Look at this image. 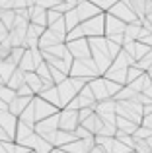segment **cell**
Listing matches in <instances>:
<instances>
[{"label": "cell", "instance_id": "cell-39", "mask_svg": "<svg viewBox=\"0 0 152 153\" xmlns=\"http://www.w3.org/2000/svg\"><path fill=\"white\" fill-rule=\"evenodd\" d=\"M152 14V0H144V16Z\"/></svg>", "mask_w": 152, "mask_h": 153}, {"label": "cell", "instance_id": "cell-8", "mask_svg": "<svg viewBox=\"0 0 152 153\" xmlns=\"http://www.w3.org/2000/svg\"><path fill=\"white\" fill-rule=\"evenodd\" d=\"M33 112H35V122H39V120H43V118H49V116L57 114L59 108L53 107V105H49L47 101H43L41 97L35 95L33 97Z\"/></svg>", "mask_w": 152, "mask_h": 153}, {"label": "cell", "instance_id": "cell-36", "mask_svg": "<svg viewBox=\"0 0 152 153\" xmlns=\"http://www.w3.org/2000/svg\"><path fill=\"white\" fill-rule=\"evenodd\" d=\"M105 43H107V52H109V56H111V60L115 58V56L121 52V47L119 45H115V43H111V41H107L105 39Z\"/></svg>", "mask_w": 152, "mask_h": 153}, {"label": "cell", "instance_id": "cell-14", "mask_svg": "<svg viewBox=\"0 0 152 153\" xmlns=\"http://www.w3.org/2000/svg\"><path fill=\"white\" fill-rule=\"evenodd\" d=\"M125 25L127 23H123L121 19L105 14V31H103V37H109V35H123Z\"/></svg>", "mask_w": 152, "mask_h": 153}, {"label": "cell", "instance_id": "cell-9", "mask_svg": "<svg viewBox=\"0 0 152 153\" xmlns=\"http://www.w3.org/2000/svg\"><path fill=\"white\" fill-rule=\"evenodd\" d=\"M107 14L113 16V18H117V19H121L123 23H133V22H137V16L129 10V6H127L123 0L115 2L113 6L109 8V12H107Z\"/></svg>", "mask_w": 152, "mask_h": 153}, {"label": "cell", "instance_id": "cell-7", "mask_svg": "<svg viewBox=\"0 0 152 153\" xmlns=\"http://www.w3.org/2000/svg\"><path fill=\"white\" fill-rule=\"evenodd\" d=\"M76 126H80L78 112H76V111H68V108H61V111H59V130L74 132Z\"/></svg>", "mask_w": 152, "mask_h": 153}, {"label": "cell", "instance_id": "cell-43", "mask_svg": "<svg viewBox=\"0 0 152 153\" xmlns=\"http://www.w3.org/2000/svg\"><path fill=\"white\" fill-rule=\"evenodd\" d=\"M131 153H135V151H131Z\"/></svg>", "mask_w": 152, "mask_h": 153}, {"label": "cell", "instance_id": "cell-27", "mask_svg": "<svg viewBox=\"0 0 152 153\" xmlns=\"http://www.w3.org/2000/svg\"><path fill=\"white\" fill-rule=\"evenodd\" d=\"M150 51H152L150 47H146V45H142V43L135 41V62H137V60H141L144 54H148Z\"/></svg>", "mask_w": 152, "mask_h": 153}, {"label": "cell", "instance_id": "cell-19", "mask_svg": "<svg viewBox=\"0 0 152 153\" xmlns=\"http://www.w3.org/2000/svg\"><path fill=\"white\" fill-rule=\"evenodd\" d=\"M37 97H41L43 101H47L49 105H53V107H57L59 111H61V101H59V91H57V85H53V87H49V89L41 91V93H39Z\"/></svg>", "mask_w": 152, "mask_h": 153}, {"label": "cell", "instance_id": "cell-24", "mask_svg": "<svg viewBox=\"0 0 152 153\" xmlns=\"http://www.w3.org/2000/svg\"><path fill=\"white\" fill-rule=\"evenodd\" d=\"M135 97H137V91H133L129 85H123L121 89L115 93L113 101H117V103H119V101H131V99H135Z\"/></svg>", "mask_w": 152, "mask_h": 153}, {"label": "cell", "instance_id": "cell-1", "mask_svg": "<svg viewBox=\"0 0 152 153\" xmlns=\"http://www.w3.org/2000/svg\"><path fill=\"white\" fill-rule=\"evenodd\" d=\"M88 45H90V58L94 60L99 76H103L105 70L111 66V62H113L109 52H107L105 37H92V39H88Z\"/></svg>", "mask_w": 152, "mask_h": 153}, {"label": "cell", "instance_id": "cell-15", "mask_svg": "<svg viewBox=\"0 0 152 153\" xmlns=\"http://www.w3.org/2000/svg\"><path fill=\"white\" fill-rule=\"evenodd\" d=\"M31 99H33V97H31ZM31 99L29 97H18V95H16V97L8 103V112H10V114H14V116H20L23 112V108L31 103Z\"/></svg>", "mask_w": 152, "mask_h": 153}, {"label": "cell", "instance_id": "cell-37", "mask_svg": "<svg viewBox=\"0 0 152 153\" xmlns=\"http://www.w3.org/2000/svg\"><path fill=\"white\" fill-rule=\"evenodd\" d=\"M16 95H18V97H29V99H31V97H35L33 91H31L29 87L26 85V83H23L22 87H18V89H16Z\"/></svg>", "mask_w": 152, "mask_h": 153}, {"label": "cell", "instance_id": "cell-18", "mask_svg": "<svg viewBox=\"0 0 152 153\" xmlns=\"http://www.w3.org/2000/svg\"><path fill=\"white\" fill-rule=\"evenodd\" d=\"M76 140V136H74V132H62V130H57L55 132V136H53V147H65L66 143H70V142H74Z\"/></svg>", "mask_w": 152, "mask_h": 153}, {"label": "cell", "instance_id": "cell-17", "mask_svg": "<svg viewBox=\"0 0 152 153\" xmlns=\"http://www.w3.org/2000/svg\"><path fill=\"white\" fill-rule=\"evenodd\" d=\"M80 126H84L92 136H98V134H99V130H102V126H103V120L94 112V114H90L82 124H80Z\"/></svg>", "mask_w": 152, "mask_h": 153}, {"label": "cell", "instance_id": "cell-4", "mask_svg": "<svg viewBox=\"0 0 152 153\" xmlns=\"http://www.w3.org/2000/svg\"><path fill=\"white\" fill-rule=\"evenodd\" d=\"M80 27H82V33L86 39L103 37V31H105V14H98L94 18L86 19V22L80 23Z\"/></svg>", "mask_w": 152, "mask_h": 153}, {"label": "cell", "instance_id": "cell-5", "mask_svg": "<svg viewBox=\"0 0 152 153\" xmlns=\"http://www.w3.org/2000/svg\"><path fill=\"white\" fill-rule=\"evenodd\" d=\"M94 112L103 120V124H115V101L113 99H105V101L96 103Z\"/></svg>", "mask_w": 152, "mask_h": 153}, {"label": "cell", "instance_id": "cell-33", "mask_svg": "<svg viewBox=\"0 0 152 153\" xmlns=\"http://www.w3.org/2000/svg\"><path fill=\"white\" fill-rule=\"evenodd\" d=\"M61 18H62V14H59L57 10H47V27L53 25L55 22H59Z\"/></svg>", "mask_w": 152, "mask_h": 153}, {"label": "cell", "instance_id": "cell-10", "mask_svg": "<svg viewBox=\"0 0 152 153\" xmlns=\"http://www.w3.org/2000/svg\"><path fill=\"white\" fill-rule=\"evenodd\" d=\"M59 130V112L57 114H53V116H49V118H43V120H39L37 124L33 126V132L37 136H47V134H53V132H57Z\"/></svg>", "mask_w": 152, "mask_h": 153}, {"label": "cell", "instance_id": "cell-31", "mask_svg": "<svg viewBox=\"0 0 152 153\" xmlns=\"http://www.w3.org/2000/svg\"><path fill=\"white\" fill-rule=\"evenodd\" d=\"M115 140H119V142H121L123 146L127 147V149L135 151V138H133V136H117Z\"/></svg>", "mask_w": 152, "mask_h": 153}, {"label": "cell", "instance_id": "cell-38", "mask_svg": "<svg viewBox=\"0 0 152 153\" xmlns=\"http://www.w3.org/2000/svg\"><path fill=\"white\" fill-rule=\"evenodd\" d=\"M76 112H78V122L82 124V122H84V120H86L90 114H94V108H78Z\"/></svg>", "mask_w": 152, "mask_h": 153}, {"label": "cell", "instance_id": "cell-25", "mask_svg": "<svg viewBox=\"0 0 152 153\" xmlns=\"http://www.w3.org/2000/svg\"><path fill=\"white\" fill-rule=\"evenodd\" d=\"M135 66H137L138 70H142V72H148L150 68H152V51L148 52V54H144L141 60H137V62H135Z\"/></svg>", "mask_w": 152, "mask_h": 153}, {"label": "cell", "instance_id": "cell-34", "mask_svg": "<svg viewBox=\"0 0 152 153\" xmlns=\"http://www.w3.org/2000/svg\"><path fill=\"white\" fill-rule=\"evenodd\" d=\"M103 79H105V78H103ZM105 85H107V93H109L111 99H113L115 93H117V91L123 87V85H119V83H115V82H109V79H105Z\"/></svg>", "mask_w": 152, "mask_h": 153}, {"label": "cell", "instance_id": "cell-29", "mask_svg": "<svg viewBox=\"0 0 152 153\" xmlns=\"http://www.w3.org/2000/svg\"><path fill=\"white\" fill-rule=\"evenodd\" d=\"M14 97H16V91H12L10 87H6V85H0V101H4L8 105Z\"/></svg>", "mask_w": 152, "mask_h": 153}, {"label": "cell", "instance_id": "cell-35", "mask_svg": "<svg viewBox=\"0 0 152 153\" xmlns=\"http://www.w3.org/2000/svg\"><path fill=\"white\" fill-rule=\"evenodd\" d=\"M74 136H76V140H88V138H94V136H92V134H90V132H88L84 126H76Z\"/></svg>", "mask_w": 152, "mask_h": 153}, {"label": "cell", "instance_id": "cell-26", "mask_svg": "<svg viewBox=\"0 0 152 153\" xmlns=\"http://www.w3.org/2000/svg\"><path fill=\"white\" fill-rule=\"evenodd\" d=\"M90 2L94 4V6L98 8L102 14H107V12H109V8L115 4V0H90Z\"/></svg>", "mask_w": 152, "mask_h": 153}, {"label": "cell", "instance_id": "cell-3", "mask_svg": "<svg viewBox=\"0 0 152 153\" xmlns=\"http://www.w3.org/2000/svg\"><path fill=\"white\" fill-rule=\"evenodd\" d=\"M70 78H82L84 82H90L94 78H99V72L96 68L94 60L92 58H84V60H74L72 66L68 70Z\"/></svg>", "mask_w": 152, "mask_h": 153}, {"label": "cell", "instance_id": "cell-6", "mask_svg": "<svg viewBox=\"0 0 152 153\" xmlns=\"http://www.w3.org/2000/svg\"><path fill=\"white\" fill-rule=\"evenodd\" d=\"M66 51L70 52L74 60H84L90 58V45H88V39H74V41H66Z\"/></svg>", "mask_w": 152, "mask_h": 153}, {"label": "cell", "instance_id": "cell-30", "mask_svg": "<svg viewBox=\"0 0 152 153\" xmlns=\"http://www.w3.org/2000/svg\"><path fill=\"white\" fill-rule=\"evenodd\" d=\"M152 136V130L150 128H146V126H138L137 128V132L133 134V138H137V140H148Z\"/></svg>", "mask_w": 152, "mask_h": 153}, {"label": "cell", "instance_id": "cell-40", "mask_svg": "<svg viewBox=\"0 0 152 153\" xmlns=\"http://www.w3.org/2000/svg\"><path fill=\"white\" fill-rule=\"evenodd\" d=\"M148 114H152V103L142 107V116H148Z\"/></svg>", "mask_w": 152, "mask_h": 153}, {"label": "cell", "instance_id": "cell-12", "mask_svg": "<svg viewBox=\"0 0 152 153\" xmlns=\"http://www.w3.org/2000/svg\"><path fill=\"white\" fill-rule=\"evenodd\" d=\"M74 10H76V16H78L80 23L86 22V19H90V18H94V16H98V14H102V12H99L90 0H82V2H78V6H76Z\"/></svg>", "mask_w": 152, "mask_h": 153}, {"label": "cell", "instance_id": "cell-41", "mask_svg": "<svg viewBox=\"0 0 152 153\" xmlns=\"http://www.w3.org/2000/svg\"><path fill=\"white\" fill-rule=\"evenodd\" d=\"M62 2H66L70 8H76V6H78V2H82V0H62Z\"/></svg>", "mask_w": 152, "mask_h": 153}, {"label": "cell", "instance_id": "cell-11", "mask_svg": "<svg viewBox=\"0 0 152 153\" xmlns=\"http://www.w3.org/2000/svg\"><path fill=\"white\" fill-rule=\"evenodd\" d=\"M88 87H90L92 95H94L96 103L99 101H105V99H111L109 93H107V85H105V79L103 78H94L88 82Z\"/></svg>", "mask_w": 152, "mask_h": 153}, {"label": "cell", "instance_id": "cell-13", "mask_svg": "<svg viewBox=\"0 0 152 153\" xmlns=\"http://www.w3.org/2000/svg\"><path fill=\"white\" fill-rule=\"evenodd\" d=\"M62 43H66V39L62 37V35H57L51 29H45L43 35L39 37V51L49 49V47H53V45H62Z\"/></svg>", "mask_w": 152, "mask_h": 153}, {"label": "cell", "instance_id": "cell-32", "mask_svg": "<svg viewBox=\"0 0 152 153\" xmlns=\"http://www.w3.org/2000/svg\"><path fill=\"white\" fill-rule=\"evenodd\" d=\"M135 153H150L146 140H137L135 138Z\"/></svg>", "mask_w": 152, "mask_h": 153}, {"label": "cell", "instance_id": "cell-22", "mask_svg": "<svg viewBox=\"0 0 152 153\" xmlns=\"http://www.w3.org/2000/svg\"><path fill=\"white\" fill-rule=\"evenodd\" d=\"M123 2L129 6V10L137 16V19L146 18L144 16V0H123Z\"/></svg>", "mask_w": 152, "mask_h": 153}, {"label": "cell", "instance_id": "cell-20", "mask_svg": "<svg viewBox=\"0 0 152 153\" xmlns=\"http://www.w3.org/2000/svg\"><path fill=\"white\" fill-rule=\"evenodd\" d=\"M23 79H26V85L33 91V95H39V93H41L43 85H41V79L37 78V74H35V72H26Z\"/></svg>", "mask_w": 152, "mask_h": 153}, {"label": "cell", "instance_id": "cell-16", "mask_svg": "<svg viewBox=\"0 0 152 153\" xmlns=\"http://www.w3.org/2000/svg\"><path fill=\"white\" fill-rule=\"evenodd\" d=\"M27 10H29V23L47 27V10H43V8H39V6H31V8H27Z\"/></svg>", "mask_w": 152, "mask_h": 153}, {"label": "cell", "instance_id": "cell-2", "mask_svg": "<svg viewBox=\"0 0 152 153\" xmlns=\"http://www.w3.org/2000/svg\"><path fill=\"white\" fill-rule=\"evenodd\" d=\"M88 82H84L82 78H66L62 83L57 85V91H59V101H61V108H65L72 99L78 95V91L86 85Z\"/></svg>", "mask_w": 152, "mask_h": 153}, {"label": "cell", "instance_id": "cell-23", "mask_svg": "<svg viewBox=\"0 0 152 153\" xmlns=\"http://www.w3.org/2000/svg\"><path fill=\"white\" fill-rule=\"evenodd\" d=\"M62 22H65L66 33H68V31H72L74 27L80 25V19H78V16H76V10H74V8H72V10H68L66 14H62Z\"/></svg>", "mask_w": 152, "mask_h": 153}, {"label": "cell", "instance_id": "cell-42", "mask_svg": "<svg viewBox=\"0 0 152 153\" xmlns=\"http://www.w3.org/2000/svg\"><path fill=\"white\" fill-rule=\"evenodd\" d=\"M88 153H105V151H103V149H102L99 146H94V147H92V149L88 151Z\"/></svg>", "mask_w": 152, "mask_h": 153}, {"label": "cell", "instance_id": "cell-21", "mask_svg": "<svg viewBox=\"0 0 152 153\" xmlns=\"http://www.w3.org/2000/svg\"><path fill=\"white\" fill-rule=\"evenodd\" d=\"M23 76H26V74H23V72L20 70V68H16V70L12 72V76L8 78V82H6V87H10L12 91H16L18 87H22L23 83H26V79H23Z\"/></svg>", "mask_w": 152, "mask_h": 153}, {"label": "cell", "instance_id": "cell-28", "mask_svg": "<svg viewBox=\"0 0 152 153\" xmlns=\"http://www.w3.org/2000/svg\"><path fill=\"white\" fill-rule=\"evenodd\" d=\"M142 74H144V72H142V70H138V68L135 66V64H131V66L127 68V83H131V82H133V79L141 78ZM127 83H125V85H127Z\"/></svg>", "mask_w": 152, "mask_h": 153}]
</instances>
